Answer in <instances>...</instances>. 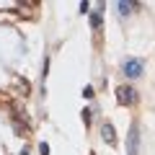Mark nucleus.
I'll use <instances>...</instances> for the list:
<instances>
[{"mask_svg": "<svg viewBox=\"0 0 155 155\" xmlns=\"http://www.w3.org/2000/svg\"><path fill=\"white\" fill-rule=\"evenodd\" d=\"M116 8H119V13H122V18H127L129 13H132L134 3H119V5H116Z\"/></svg>", "mask_w": 155, "mask_h": 155, "instance_id": "obj_6", "label": "nucleus"}, {"mask_svg": "<svg viewBox=\"0 0 155 155\" xmlns=\"http://www.w3.org/2000/svg\"><path fill=\"white\" fill-rule=\"evenodd\" d=\"M39 150H41V155H49V145H47V142L39 145Z\"/></svg>", "mask_w": 155, "mask_h": 155, "instance_id": "obj_9", "label": "nucleus"}, {"mask_svg": "<svg viewBox=\"0 0 155 155\" xmlns=\"http://www.w3.org/2000/svg\"><path fill=\"white\" fill-rule=\"evenodd\" d=\"M142 70H145V62H142V60H137V57H129V60L122 65V72L129 78V80L140 78V75H142Z\"/></svg>", "mask_w": 155, "mask_h": 155, "instance_id": "obj_2", "label": "nucleus"}, {"mask_svg": "<svg viewBox=\"0 0 155 155\" xmlns=\"http://www.w3.org/2000/svg\"><path fill=\"white\" fill-rule=\"evenodd\" d=\"M91 155H96V153H91Z\"/></svg>", "mask_w": 155, "mask_h": 155, "instance_id": "obj_10", "label": "nucleus"}, {"mask_svg": "<svg viewBox=\"0 0 155 155\" xmlns=\"http://www.w3.org/2000/svg\"><path fill=\"white\" fill-rule=\"evenodd\" d=\"M101 137H104V142L114 145V142H116V129L111 127L109 122H104V124H101Z\"/></svg>", "mask_w": 155, "mask_h": 155, "instance_id": "obj_4", "label": "nucleus"}, {"mask_svg": "<svg viewBox=\"0 0 155 155\" xmlns=\"http://www.w3.org/2000/svg\"><path fill=\"white\" fill-rule=\"evenodd\" d=\"M83 96H85V98H93V88H91V85H85V88H83Z\"/></svg>", "mask_w": 155, "mask_h": 155, "instance_id": "obj_7", "label": "nucleus"}, {"mask_svg": "<svg viewBox=\"0 0 155 155\" xmlns=\"http://www.w3.org/2000/svg\"><path fill=\"white\" fill-rule=\"evenodd\" d=\"M91 116H93V114H91V109H85V111H83V122H85V124H91Z\"/></svg>", "mask_w": 155, "mask_h": 155, "instance_id": "obj_8", "label": "nucleus"}, {"mask_svg": "<svg viewBox=\"0 0 155 155\" xmlns=\"http://www.w3.org/2000/svg\"><path fill=\"white\" fill-rule=\"evenodd\" d=\"M116 98H119V104H134V101H137V91L132 88V85H119V88H116Z\"/></svg>", "mask_w": 155, "mask_h": 155, "instance_id": "obj_3", "label": "nucleus"}, {"mask_svg": "<svg viewBox=\"0 0 155 155\" xmlns=\"http://www.w3.org/2000/svg\"><path fill=\"white\" fill-rule=\"evenodd\" d=\"M101 8H104V3H98V5H96V11L91 13V21H93V28H98V26H101Z\"/></svg>", "mask_w": 155, "mask_h": 155, "instance_id": "obj_5", "label": "nucleus"}, {"mask_svg": "<svg viewBox=\"0 0 155 155\" xmlns=\"http://www.w3.org/2000/svg\"><path fill=\"white\" fill-rule=\"evenodd\" d=\"M127 155H140V124H137V122L129 124V134H127Z\"/></svg>", "mask_w": 155, "mask_h": 155, "instance_id": "obj_1", "label": "nucleus"}]
</instances>
